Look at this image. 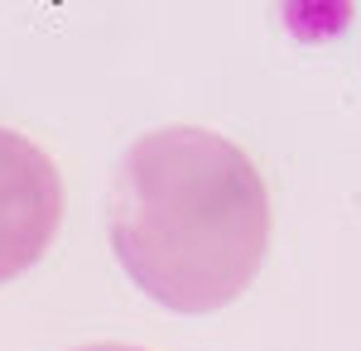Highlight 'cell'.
<instances>
[{
    "label": "cell",
    "instance_id": "cell-1",
    "mask_svg": "<svg viewBox=\"0 0 361 351\" xmlns=\"http://www.w3.org/2000/svg\"><path fill=\"white\" fill-rule=\"evenodd\" d=\"M111 250L154 303L217 313L270 250V188L236 140L202 125L140 135L111 183Z\"/></svg>",
    "mask_w": 361,
    "mask_h": 351
},
{
    "label": "cell",
    "instance_id": "cell-3",
    "mask_svg": "<svg viewBox=\"0 0 361 351\" xmlns=\"http://www.w3.org/2000/svg\"><path fill=\"white\" fill-rule=\"evenodd\" d=\"M78 351H145V347H126V342H92V347H78Z\"/></svg>",
    "mask_w": 361,
    "mask_h": 351
},
{
    "label": "cell",
    "instance_id": "cell-2",
    "mask_svg": "<svg viewBox=\"0 0 361 351\" xmlns=\"http://www.w3.org/2000/svg\"><path fill=\"white\" fill-rule=\"evenodd\" d=\"M63 226V178L49 149L0 125V284L44 260Z\"/></svg>",
    "mask_w": 361,
    "mask_h": 351
}]
</instances>
